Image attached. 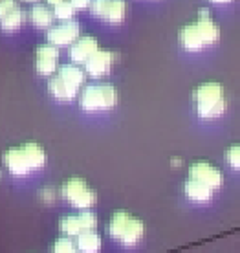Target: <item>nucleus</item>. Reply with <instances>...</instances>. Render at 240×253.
<instances>
[{"instance_id": "obj_1", "label": "nucleus", "mask_w": 240, "mask_h": 253, "mask_svg": "<svg viewBox=\"0 0 240 253\" xmlns=\"http://www.w3.org/2000/svg\"><path fill=\"white\" fill-rule=\"evenodd\" d=\"M218 39H220V28L211 19V13L205 7L198 11L196 22L183 26L180 30V44L187 51H200L205 46L218 42Z\"/></svg>"}, {"instance_id": "obj_2", "label": "nucleus", "mask_w": 240, "mask_h": 253, "mask_svg": "<svg viewBox=\"0 0 240 253\" xmlns=\"http://www.w3.org/2000/svg\"><path fill=\"white\" fill-rule=\"evenodd\" d=\"M46 162H48L46 151L39 143L11 147L4 154V165L13 176H28L30 172L42 169Z\"/></svg>"}, {"instance_id": "obj_3", "label": "nucleus", "mask_w": 240, "mask_h": 253, "mask_svg": "<svg viewBox=\"0 0 240 253\" xmlns=\"http://www.w3.org/2000/svg\"><path fill=\"white\" fill-rule=\"evenodd\" d=\"M193 101L196 105V112L203 120H215L220 118L226 108H228V99L224 94V86L220 83L207 81L198 84L193 92Z\"/></svg>"}, {"instance_id": "obj_4", "label": "nucleus", "mask_w": 240, "mask_h": 253, "mask_svg": "<svg viewBox=\"0 0 240 253\" xmlns=\"http://www.w3.org/2000/svg\"><path fill=\"white\" fill-rule=\"evenodd\" d=\"M120 103V92L110 83H92L84 86L79 95V107L84 112L112 110Z\"/></svg>"}, {"instance_id": "obj_5", "label": "nucleus", "mask_w": 240, "mask_h": 253, "mask_svg": "<svg viewBox=\"0 0 240 253\" xmlns=\"http://www.w3.org/2000/svg\"><path fill=\"white\" fill-rule=\"evenodd\" d=\"M61 196L76 209L88 211L97 202V195L94 189H90L88 184L82 178H70L61 187Z\"/></svg>"}, {"instance_id": "obj_6", "label": "nucleus", "mask_w": 240, "mask_h": 253, "mask_svg": "<svg viewBox=\"0 0 240 253\" xmlns=\"http://www.w3.org/2000/svg\"><path fill=\"white\" fill-rule=\"evenodd\" d=\"M59 228L63 231V235L76 239L84 231H94L97 228V216L92 211H81L77 215H66L61 218Z\"/></svg>"}, {"instance_id": "obj_7", "label": "nucleus", "mask_w": 240, "mask_h": 253, "mask_svg": "<svg viewBox=\"0 0 240 253\" xmlns=\"http://www.w3.org/2000/svg\"><path fill=\"white\" fill-rule=\"evenodd\" d=\"M90 9L108 24H121L126 17V0H92Z\"/></svg>"}, {"instance_id": "obj_8", "label": "nucleus", "mask_w": 240, "mask_h": 253, "mask_svg": "<svg viewBox=\"0 0 240 253\" xmlns=\"http://www.w3.org/2000/svg\"><path fill=\"white\" fill-rule=\"evenodd\" d=\"M81 37V24L77 20H64L57 26H51L46 32L48 42L53 46H72L77 39Z\"/></svg>"}, {"instance_id": "obj_9", "label": "nucleus", "mask_w": 240, "mask_h": 253, "mask_svg": "<svg viewBox=\"0 0 240 253\" xmlns=\"http://www.w3.org/2000/svg\"><path fill=\"white\" fill-rule=\"evenodd\" d=\"M120 59V55L116 51L110 50H97L92 57L84 63V72L94 79L105 77L110 74V70L114 66V63Z\"/></svg>"}, {"instance_id": "obj_10", "label": "nucleus", "mask_w": 240, "mask_h": 253, "mask_svg": "<svg viewBox=\"0 0 240 253\" xmlns=\"http://www.w3.org/2000/svg\"><path fill=\"white\" fill-rule=\"evenodd\" d=\"M59 63V48L53 44H40L35 50V70L39 76L51 77L57 72Z\"/></svg>"}, {"instance_id": "obj_11", "label": "nucleus", "mask_w": 240, "mask_h": 253, "mask_svg": "<svg viewBox=\"0 0 240 253\" xmlns=\"http://www.w3.org/2000/svg\"><path fill=\"white\" fill-rule=\"evenodd\" d=\"M189 178L209 185L211 189H218L224 184V174L220 172V169H216L215 165L207 164V162H196L191 165Z\"/></svg>"}, {"instance_id": "obj_12", "label": "nucleus", "mask_w": 240, "mask_h": 253, "mask_svg": "<svg viewBox=\"0 0 240 253\" xmlns=\"http://www.w3.org/2000/svg\"><path fill=\"white\" fill-rule=\"evenodd\" d=\"M97 50H99V42L95 37H90V35L79 37L70 46V59L74 64H84Z\"/></svg>"}, {"instance_id": "obj_13", "label": "nucleus", "mask_w": 240, "mask_h": 253, "mask_svg": "<svg viewBox=\"0 0 240 253\" xmlns=\"http://www.w3.org/2000/svg\"><path fill=\"white\" fill-rule=\"evenodd\" d=\"M79 86H76L74 83L66 81L64 77L61 76H51V79L48 81V92H50L55 99L59 101H72L76 99V95L79 94Z\"/></svg>"}, {"instance_id": "obj_14", "label": "nucleus", "mask_w": 240, "mask_h": 253, "mask_svg": "<svg viewBox=\"0 0 240 253\" xmlns=\"http://www.w3.org/2000/svg\"><path fill=\"white\" fill-rule=\"evenodd\" d=\"M183 191H185L187 198L193 200V202H209V200L213 198V193H215V189H211L209 185L202 184V182H198V180H193V178H189V180L185 182Z\"/></svg>"}, {"instance_id": "obj_15", "label": "nucleus", "mask_w": 240, "mask_h": 253, "mask_svg": "<svg viewBox=\"0 0 240 253\" xmlns=\"http://www.w3.org/2000/svg\"><path fill=\"white\" fill-rule=\"evenodd\" d=\"M145 233V226H143V222L136 218V216H130V220L126 224L125 231L121 235L120 242L123 246H136L139 241H141V237Z\"/></svg>"}, {"instance_id": "obj_16", "label": "nucleus", "mask_w": 240, "mask_h": 253, "mask_svg": "<svg viewBox=\"0 0 240 253\" xmlns=\"http://www.w3.org/2000/svg\"><path fill=\"white\" fill-rule=\"evenodd\" d=\"M76 244L81 253H99L101 252V237L97 231H84L76 237Z\"/></svg>"}, {"instance_id": "obj_17", "label": "nucleus", "mask_w": 240, "mask_h": 253, "mask_svg": "<svg viewBox=\"0 0 240 253\" xmlns=\"http://www.w3.org/2000/svg\"><path fill=\"white\" fill-rule=\"evenodd\" d=\"M53 19H55V13L51 11L48 6H42V4H35L30 11V22L37 28H51Z\"/></svg>"}, {"instance_id": "obj_18", "label": "nucleus", "mask_w": 240, "mask_h": 253, "mask_svg": "<svg viewBox=\"0 0 240 253\" xmlns=\"http://www.w3.org/2000/svg\"><path fill=\"white\" fill-rule=\"evenodd\" d=\"M130 216L126 211H116L114 215H112V218H110V222H108V235L114 239V241L120 242L121 235H123V231H125L126 224H128V220H130Z\"/></svg>"}, {"instance_id": "obj_19", "label": "nucleus", "mask_w": 240, "mask_h": 253, "mask_svg": "<svg viewBox=\"0 0 240 253\" xmlns=\"http://www.w3.org/2000/svg\"><path fill=\"white\" fill-rule=\"evenodd\" d=\"M26 20V11L22 7H15L11 11L7 13L4 19H0V30H4V32H15V30H19L20 26L24 24Z\"/></svg>"}, {"instance_id": "obj_20", "label": "nucleus", "mask_w": 240, "mask_h": 253, "mask_svg": "<svg viewBox=\"0 0 240 253\" xmlns=\"http://www.w3.org/2000/svg\"><path fill=\"white\" fill-rule=\"evenodd\" d=\"M51 253H81V252H79L76 241H72V237L63 235V237H59L57 241L53 242Z\"/></svg>"}, {"instance_id": "obj_21", "label": "nucleus", "mask_w": 240, "mask_h": 253, "mask_svg": "<svg viewBox=\"0 0 240 253\" xmlns=\"http://www.w3.org/2000/svg\"><path fill=\"white\" fill-rule=\"evenodd\" d=\"M53 13H55V17H57L59 20H72L76 9H74V6H72L70 0H63L61 4L53 6Z\"/></svg>"}, {"instance_id": "obj_22", "label": "nucleus", "mask_w": 240, "mask_h": 253, "mask_svg": "<svg viewBox=\"0 0 240 253\" xmlns=\"http://www.w3.org/2000/svg\"><path fill=\"white\" fill-rule=\"evenodd\" d=\"M226 162L229 164V167L240 169V143L231 145L228 151H226Z\"/></svg>"}, {"instance_id": "obj_23", "label": "nucleus", "mask_w": 240, "mask_h": 253, "mask_svg": "<svg viewBox=\"0 0 240 253\" xmlns=\"http://www.w3.org/2000/svg\"><path fill=\"white\" fill-rule=\"evenodd\" d=\"M15 7H17V0H0V19H4Z\"/></svg>"}, {"instance_id": "obj_24", "label": "nucleus", "mask_w": 240, "mask_h": 253, "mask_svg": "<svg viewBox=\"0 0 240 253\" xmlns=\"http://www.w3.org/2000/svg\"><path fill=\"white\" fill-rule=\"evenodd\" d=\"M70 2H72V6H74L76 11L86 9V7H90V4H92V0H70Z\"/></svg>"}, {"instance_id": "obj_25", "label": "nucleus", "mask_w": 240, "mask_h": 253, "mask_svg": "<svg viewBox=\"0 0 240 253\" xmlns=\"http://www.w3.org/2000/svg\"><path fill=\"white\" fill-rule=\"evenodd\" d=\"M46 2H48V4H50V6H57V4H61V2H63V0H46Z\"/></svg>"}, {"instance_id": "obj_26", "label": "nucleus", "mask_w": 240, "mask_h": 253, "mask_svg": "<svg viewBox=\"0 0 240 253\" xmlns=\"http://www.w3.org/2000/svg\"><path fill=\"white\" fill-rule=\"evenodd\" d=\"M211 2H213V4H229L231 0H211Z\"/></svg>"}, {"instance_id": "obj_27", "label": "nucleus", "mask_w": 240, "mask_h": 253, "mask_svg": "<svg viewBox=\"0 0 240 253\" xmlns=\"http://www.w3.org/2000/svg\"><path fill=\"white\" fill-rule=\"evenodd\" d=\"M22 2H30V4H37L39 0H22Z\"/></svg>"}]
</instances>
